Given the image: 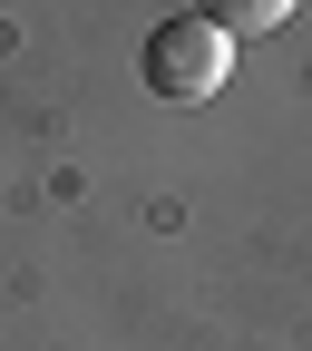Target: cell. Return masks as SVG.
Listing matches in <instances>:
<instances>
[{"label": "cell", "mask_w": 312, "mask_h": 351, "mask_svg": "<svg viewBox=\"0 0 312 351\" xmlns=\"http://www.w3.org/2000/svg\"><path fill=\"white\" fill-rule=\"evenodd\" d=\"M225 78H235V39L215 29L205 10H195V20H156V29H147V88H156V98L195 108V98H215Z\"/></svg>", "instance_id": "cell-1"}, {"label": "cell", "mask_w": 312, "mask_h": 351, "mask_svg": "<svg viewBox=\"0 0 312 351\" xmlns=\"http://www.w3.org/2000/svg\"><path fill=\"white\" fill-rule=\"evenodd\" d=\"M293 10H302V0H205V20L225 29V39H235V29H283Z\"/></svg>", "instance_id": "cell-2"}]
</instances>
